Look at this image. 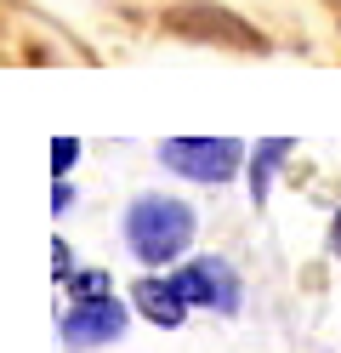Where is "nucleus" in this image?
<instances>
[{
    "instance_id": "1",
    "label": "nucleus",
    "mask_w": 341,
    "mask_h": 353,
    "mask_svg": "<svg viewBox=\"0 0 341 353\" xmlns=\"http://www.w3.org/2000/svg\"><path fill=\"white\" fill-rule=\"evenodd\" d=\"M125 239L143 262H176L194 239V205L171 200V194H143L131 211H125Z\"/></svg>"
},
{
    "instance_id": "2",
    "label": "nucleus",
    "mask_w": 341,
    "mask_h": 353,
    "mask_svg": "<svg viewBox=\"0 0 341 353\" xmlns=\"http://www.w3.org/2000/svg\"><path fill=\"white\" fill-rule=\"evenodd\" d=\"M159 160L176 176H194V183H227L245 165V148L234 137H171L159 143Z\"/></svg>"
},
{
    "instance_id": "3",
    "label": "nucleus",
    "mask_w": 341,
    "mask_h": 353,
    "mask_svg": "<svg viewBox=\"0 0 341 353\" xmlns=\"http://www.w3.org/2000/svg\"><path fill=\"white\" fill-rule=\"evenodd\" d=\"M165 23L176 34H188V40H211V46H245V52H262L267 40L245 23L239 12H227V6H211V0H194V6H171L165 12Z\"/></svg>"
},
{
    "instance_id": "4",
    "label": "nucleus",
    "mask_w": 341,
    "mask_h": 353,
    "mask_svg": "<svg viewBox=\"0 0 341 353\" xmlns=\"http://www.w3.org/2000/svg\"><path fill=\"white\" fill-rule=\"evenodd\" d=\"M176 291H182V302H194V307L234 314V307H239V274L227 268L222 256H194L188 268L176 274Z\"/></svg>"
},
{
    "instance_id": "5",
    "label": "nucleus",
    "mask_w": 341,
    "mask_h": 353,
    "mask_svg": "<svg viewBox=\"0 0 341 353\" xmlns=\"http://www.w3.org/2000/svg\"><path fill=\"white\" fill-rule=\"evenodd\" d=\"M125 330V307L120 302H74L63 314V342L68 347H97V342H120Z\"/></svg>"
},
{
    "instance_id": "6",
    "label": "nucleus",
    "mask_w": 341,
    "mask_h": 353,
    "mask_svg": "<svg viewBox=\"0 0 341 353\" xmlns=\"http://www.w3.org/2000/svg\"><path fill=\"white\" fill-rule=\"evenodd\" d=\"M136 307H143V319L148 325H182V314H188V302H182V291H176V279H136Z\"/></svg>"
},
{
    "instance_id": "7",
    "label": "nucleus",
    "mask_w": 341,
    "mask_h": 353,
    "mask_svg": "<svg viewBox=\"0 0 341 353\" xmlns=\"http://www.w3.org/2000/svg\"><path fill=\"white\" fill-rule=\"evenodd\" d=\"M290 154V137H267V143H256V160H250V200H267V176H273V165H279Z\"/></svg>"
},
{
    "instance_id": "8",
    "label": "nucleus",
    "mask_w": 341,
    "mask_h": 353,
    "mask_svg": "<svg viewBox=\"0 0 341 353\" xmlns=\"http://www.w3.org/2000/svg\"><path fill=\"white\" fill-rule=\"evenodd\" d=\"M68 296L74 302H108V268H80L68 279Z\"/></svg>"
},
{
    "instance_id": "9",
    "label": "nucleus",
    "mask_w": 341,
    "mask_h": 353,
    "mask_svg": "<svg viewBox=\"0 0 341 353\" xmlns=\"http://www.w3.org/2000/svg\"><path fill=\"white\" fill-rule=\"evenodd\" d=\"M74 154H80V137H57L52 143V171L68 176V171H74Z\"/></svg>"
},
{
    "instance_id": "10",
    "label": "nucleus",
    "mask_w": 341,
    "mask_h": 353,
    "mask_svg": "<svg viewBox=\"0 0 341 353\" xmlns=\"http://www.w3.org/2000/svg\"><path fill=\"white\" fill-rule=\"evenodd\" d=\"M52 268H57L63 279H74V274H80V268H74V256H68V245H63V239L52 245Z\"/></svg>"
},
{
    "instance_id": "11",
    "label": "nucleus",
    "mask_w": 341,
    "mask_h": 353,
    "mask_svg": "<svg viewBox=\"0 0 341 353\" xmlns=\"http://www.w3.org/2000/svg\"><path fill=\"white\" fill-rule=\"evenodd\" d=\"M335 251H341V211H335Z\"/></svg>"
}]
</instances>
